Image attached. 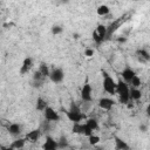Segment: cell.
Wrapping results in <instances>:
<instances>
[{
	"label": "cell",
	"instance_id": "15",
	"mask_svg": "<svg viewBox=\"0 0 150 150\" xmlns=\"http://www.w3.org/2000/svg\"><path fill=\"white\" fill-rule=\"evenodd\" d=\"M95 30H96V33L98 34L100 39H101L102 41H105V39H107V27L103 26V25H98Z\"/></svg>",
	"mask_w": 150,
	"mask_h": 150
},
{
	"label": "cell",
	"instance_id": "7",
	"mask_svg": "<svg viewBox=\"0 0 150 150\" xmlns=\"http://www.w3.org/2000/svg\"><path fill=\"white\" fill-rule=\"evenodd\" d=\"M42 149L43 150H57L59 149V144L57 141H55L53 137L47 136L45 143L42 144Z\"/></svg>",
	"mask_w": 150,
	"mask_h": 150
},
{
	"label": "cell",
	"instance_id": "25",
	"mask_svg": "<svg viewBox=\"0 0 150 150\" xmlns=\"http://www.w3.org/2000/svg\"><path fill=\"white\" fill-rule=\"evenodd\" d=\"M45 77H43V75L41 74V71L40 70H38V71H35L34 73V75H33V80H34V82H42V80H43Z\"/></svg>",
	"mask_w": 150,
	"mask_h": 150
},
{
	"label": "cell",
	"instance_id": "10",
	"mask_svg": "<svg viewBox=\"0 0 150 150\" xmlns=\"http://www.w3.org/2000/svg\"><path fill=\"white\" fill-rule=\"evenodd\" d=\"M114 104H115V102L111 98H108V97H102L98 101V107L104 109V110H110Z\"/></svg>",
	"mask_w": 150,
	"mask_h": 150
},
{
	"label": "cell",
	"instance_id": "28",
	"mask_svg": "<svg viewBox=\"0 0 150 150\" xmlns=\"http://www.w3.org/2000/svg\"><path fill=\"white\" fill-rule=\"evenodd\" d=\"M62 27L61 26H57V25H55V26H53L52 27V33L54 34V35H57V34H61L62 33Z\"/></svg>",
	"mask_w": 150,
	"mask_h": 150
},
{
	"label": "cell",
	"instance_id": "3",
	"mask_svg": "<svg viewBox=\"0 0 150 150\" xmlns=\"http://www.w3.org/2000/svg\"><path fill=\"white\" fill-rule=\"evenodd\" d=\"M116 88H117V83L115 82V80L111 76H107V77L103 79V89H104V91L112 95V94L116 93Z\"/></svg>",
	"mask_w": 150,
	"mask_h": 150
},
{
	"label": "cell",
	"instance_id": "30",
	"mask_svg": "<svg viewBox=\"0 0 150 150\" xmlns=\"http://www.w3.org/2000/svg\"><path fill=\"white\" fill-rule=\"evenodd\" d=\"M84 55H86V56H88V57H90V56H93V55H94V49H90V48H87V49L84 50Z\"/></svg>",
	"mask_w": 150,
	"mask_h": 150
},
{
	"label": "cell",
	"instance_id": "27",
	"mask_svg": "<svg viewBox=\"0 0 150 150\" xmlns=\"http://www.w3.org/2000/svg\"><path fill=\"white\" fill-rule=\"evenodd\" d=\"M98 142H100V137H98V136L91 135V136L89 137V144H90V145H96Z\"/></svg>",
	"mask_w": 150,
	"mask_h": 150
},
{
	"label": "cell",
	"instance_id": "31",
	"mask_svg": "<svg viewBox=\"0 0 150 150\" xmlns=\"http://www.w3.org/2000/svg\"><path fill=\"white\" fill-rule=\"evenodd\" d=\"M145 112H146V116L150 117V103L148 104V107H146V109H145Z\"/></svg>",
	"mask_w": 150,
	"mask_h": 150
},
{
	"label": "cell",
	"instance_id": "32",
	"mask_svg": "<svg viewBox=\"0 0 150 150\" xmlns=\"http://www.w3.org/2000/svg\"><path fill=\"white\" fill-rule=\"evenodd\" d=\"M139 130H141L142 132H145V131H146V127L142 124V125H139Z\"/></svg>",
	"mask_w": 150,
	"mask_h": 150
},
{
	"label": "cell",
	"instance_id": "14",
	"mask_svg": "<svg viewBox=\"0 0 150 150\" xmlns=\"http://www.w3.org/2000/svg\"><path fill=\"white\" fill-rule=\"evenodd\" d=\"M8 132L12 136H18L21 132V125L19 123H12L8 125Z\"/></svg>",
	"mask_w": 150,
	"mask_h": 150
},
{
	"label": "cell",
	"instance_id": "38",
	"mask_svg": "<svg viewBox=\"0 0 150 150\" xmlns=\"http://www.w3.org/2000/svg\"><path fill=\"white\" fill-rule=\"evenodd\" d=\"M149 91H150V87H149Z\"/></svg>",
	"mask_w": 150,
	"mask_h": 150
},
{
	"label": "cell",
	"instance_id": "5",
	"mask_svg": "<svg viewBox=\"0 0 150 150\" xmlns=\"http://www.w3.org/2000/svg\"><path fill=\"white\" fill-rule=\"evenodd\" d=\"M63 77H64V73L61 68H55L50 71V75H49V79L52 82L54 83H60L63 81Z\"/></svg>",
	"mask_w": 150,
	"mask_h": 150
},
{
	"label": "cell",
	"instance_id": "12",
	"mask_svg": "<svg viewBox=\"0 0 150 150\" xmlns=\"http://www.w3.org/2000/svg\"><path fill=\"white\" fill-rule=\"evenodd\" d=\"M40 136H41V131H40V129H34V130L29 131V132L26 135V139H28L29 142L34 143V142H36V141L40 138Z\"/></svg>",
	"mask_w": 150,
	"mask_h": 150
},
{
	"label": "cell",
	"instance_id": "33",
	"mask_svg": "<svg viewBox=\"0 0 150 150\" xmlns=\"http://www.w3.org/2000/svg\"><path fill=\"white\" fill-rule=\"evenodd\" d=\"M102 75H103V77H107V76H109V75H108V73H107L105 70H102Z\"/></svg>",
	"mask_w": 150,
	"mask_h": 150
},
{
	"label": "cell",
	"instance_id": "19",
	"mask_svg": "<svg viewBox=\"0 0 150 150\" xmlns=\"http://www.w3.org/2000/svg\"><path fill=\"white\" fill-rule=\"evenodd\" d=\"M36 109L38 110H40V111H45L46 110V108L48 107L47 105V102L42 98V97H38V100H36Z\"/></svg>",
	"mask_w": 150,
	"mask_h": 150
},
{
	"label": "cell",
	"instance_id": "36",
	"mask_svg": "<svg viewBox=\"0 0 150 150\" xmlns=\"http://www.w3.org/2000/svg\"><path fill=\"white\" fill-rule=\"evenodd\" d=\"M127 105H128V108H129V109H130V108H132V107H134V105H132V103H129V102H128V103H127Z\"/></svg>",
	"mask_w": 150,
	"mask_h": 150
},
{
	"label": "cell",
	"instance_id": "18",
	"mask_svg": "<svg viewBox=\"0 0 150 150\" xmlns=\"http://www.w3.org/2000/svg\"><path fill=\"white\" fill-rule=\"evenodd\" d=\"M141 97H142V93H141V90L137 89V88H131V90H130V100L138 101Z\"/></svg>",
	"mask_w": 150,
	"mask_h": 150
},
{
	"label": "cell",
	"instance_id": "29",
	"mask_svg": "<svg viewBox=\"0 0 150 150\" xmlns=\"http://www.w3.org/2000/svg\"><path fill=\"white\" fill-rule=\"evenodd\" d=\"M93 39H94V41H95L97 45H101V43L103 42V41L100 39V36H98V34L96 33V30H94V32H93Z\"/></svg>",
	"mask_w": 150,
	"mask_h": 150
},
{
	"label": "cell",
	"instance_id": "17",
	"mask_svg": "<svg viewBox=\"0 0 150 150\" xmlns=\"http://www.w3.org/2000/svg\"><path fill=\"white\" fill-rule=\"evenodd\" d=\"M136 54H137L138 59H142V60H144L145 62L150 60V54H149V53H148L145 49H137Z\"/></svg>",
	"mask_w": 150,
	"mask_h": 150
},
{
	"label": "cell",
	"instance_id": "37",
	"mask_svg": "<svg viewBox=\"0 0 150 150\" xmlns=\"http://www.w3.org/2000/svg\"><path fill=\"white\" fill-rule=\"evenodd\" d=\"M95 150H104V149H103V148H96Z\"/></svg>",
	"mask_w": 150,
	"mask_h": 150
},
{
	"label": "cell",
	"instance_id": "9",
	"mask_svg": "<svg viewBox=\"0 0 150 150\" xmlns=\"http://www.w3.org/2000/svg\"><path fill=\"white\" fill-rule=\"evenodd\" d=\"M122 77H123V80H124V82L127 83V84H130V82H131V80L136 76V74H135V71L130 68V67H125L124 69H123V71H122Z\"/></svg>",
	"mask_w": 150,
	"mask_h": 150
},
{
	"label": "cell",
	"instance_id": "26",
	"mask_svg": "<svg viewBox=\"0 0 150 150\" xmlns=\"http://www.w3.org/2000/svg\"><path fill=\"white\" fill-rule=\"evenodd\" d=\"M130 84H131V86H132L134 88H138V87L141 86V79H139V77H138V76L136 75V76H135V77H134V79L131 80Z\"/></svg>",
	"mask_w": 150,
	"mask_h": 150
},
{
	"label": "cell",
	"instance_id": "4",
	"mask_svg": "<svg viewBox=\"0 0 150 150\" xmlns=\"http://www.w3.org/2000/svg\"><path fill=\"white\" fill-rule=\"evenodd\" d=\"M125 18H127L125 15H124V16H121L120 19H117L116 21L111 22V23L107 27V39H105V40H109V39H110V36L116 32V29L121 26V23H123V22L125 21Z\"/></svg>",
	"mask_w": 150,
	"mask_h": 150
},
{
	"label": "cell",
	"instance_id": "24",
	"mask_svg": "<svg viewBox=\"0 0 150 150\" xmlns=\"http://www.w3.org/2000/svg\"><path fill=\"white\" fill-rule=\"evenodd\" d=\"M57 144H59V149H64L68 146V142H67V138L66 136H61L57 141Z\"/></svg>",
	"mask_w": 150,
	"mask_h": 150
},
{
	"label": "cell",
	"instance_id": "23",
	"mask_svg": "<svg viewBox=\"0 0 150 150\" xmlns=\"http://www.w3.org/2000/svg\"><path fill=\"white\" fill-rule=\"evenodd\" d=\"M86 124H87L93 131L98 128V123H97V121H96L95 118H88V120L86 121Z\"/></svg>",
	"mask_w": 150,
	"mask_h": 150
},
{
	"label": "cell",
	"instance_id": "22",
	"mask_svg": "<svg viewBox=\"0 0 150 150\" xmlns=\"http://www.w3.org/2000/svg\"><path fill=\"white\" fill-rule=\"evenodd\" d=\"M39 70L41 71V74L43 75V77H49L50 71H49V68H48V66H47L46 63H41V64H40Z\"/></svg>",
	"mask_w": 150,
	"mask_h": 150
},
{
	"label": "cell",
	"instance_id": "11",
	"mask_svg": "<svg viewBox=\"0 0 150 150\" xmlns=\"http://www.w3.org/2000/svg\"><path fill=\"white\" fill-rule=\"evenodd\" d=\"M114 138H115V149L116 150H130V146L125 141H123L122 138H120L117 136H115Z\"/></svg>",
	"mask_w": 150,
	"mask_h": 150
},
{
	"label": "cell",
	"instance_id": "13",
	"mask_svg": "<svg viewBox=\"0 0 150 150\" xmlns=\"http://www.w3.org/2000/svg\"><path fill=\"white\" fill-rule=\"evenodd\" d=\"M32 66H33V60L30 57H26L22 62V67L20 68V74L23 75V74L28 73V70L32 68Z\"/></svg>",
	"mask_w": 150,
	"mask_h": 150
},
{
	"label": "cell",
	"instance_id": "16",
	"mask_svg": "<svg viewBox=\"0 0 150 150\" xmlns=\"http://www.w3.org/2000/svg\"><path fill=\"white\" fill-rule=\"evenodd\" d=\"M84 128H86V123L82 124V123H74L73 128H71V131L74 134H82L84 132Z\"/></svg>",
	"mask_w": 150,
	"mask_h": 150
},
{
	"label": "cell",
	"instance_id": "2",
	"mask_svg": "<svg viewBox=\"0 0 150 150\" xmlns=\"http://www.w3.org/2000/svg\"><path fill=\"white\" fill-rule=\"evenodd\" d=\"M116 93L118 94V97H120V102L121 103H128L130 101V89H129L128 84L125 82H123L122 80H120L117 82Z\"/></svg>",
	"mask_w": 150,
	"mask_h": 150
},
{
	"label": "cell",
	"instance_id": "1",
	"mask_svg": "<svg viewBox=\"0 0 150 150\" xmlns=\"http://www.w3.org/2000/svg\"><path fill=\"white\" fill-rule=\"evenodd\" d=\"M66 115H67L68 120L71 121V122H74V123H80L82 120H86V117H87L86 114L81 112L79 105H76L74 102H71L70 109L68 111H66Z\"/></svg>",
	"mask_w": 150,
	"mask_h": 150
},
{
	"label": "cell",
	"instance_id": "34",
	"mask_svg": "<svg viewBox=\"0 0 150 150\" xmlns=\"http://www.w3.org/2000/svg\"><path fill=\"white\" fill-rule=\"evenodd\" d=\"M1 150H14V149H13L12 146H8V148H2Z\"/></svg>",
	"mask_w": 150,
	"mask_h": 150
},
{
	"label": "cell",
	"instance_id": "6",
	"mask_svg": "<svg viewBox=\"0 0 150 150\" xmlns=\"http://www.w3.org/2000/svg\"><path fill=\"white\" fill-rule=\"evenodd\" d=\"M43 115H45V118L47 121H49V122H57V121H60L59 114L52 107H47L46 110L43 111Z\"/></svg>",
	"mask_w": 150,
	"mask_h": 150
},
{
	"label": "cell",
	"instance_id": "8",
	"mask_svg": "<svg viewBox=\"0 0 150 150\" xmlns=\"http://www.w3.org/2000/svg\"><path fill=\"white\" fill-rule=\"evenodd\" d=\"M81 98L84 102H90L91 101V86L89 83H84L82 89H81Z\"/></svg>",
	"mask_w": 150,
	"mask_h": 150
},
{
	"label": "cell",
	"instance_id": "20",
	"mask_svg": "<svg viewBox=\"0 0 150 150\" xmlns=\"http://www.w3.org/2000/svg\"><path fill=\"white\" fill-rule=\"evenodd\" d=\"M25 143H26V138H18V139L13 141V143L11 144V146L13 149H21V148H23Z\"/></svg>",
	"mask_w": 150,
	"mask_h": 150
},
{
	"label": "cell",
	"instance_id": "35",
	"mask_svg": "<svg viewBox=\"0 0 150 150\" xmlns=\"http://www.w3.org/2000/svg\"><path fill=\"white\" fill-rule=\"evenodd\" d=\"M73 36H74L75 39H79V36H80V35H79L77 33H74V34H73Z\"/></svg>",
	"mask_w": 150,
	"mask_h": 150
},
{
	"label": "cell",
	"instance_id": "21",
	"mask_svg": "<svg viewBox=\"0 0 150 150\" xmlns=\"http://www.w3.org/2000/svg\"><path fill=\"white\" fill-rule=\"evenodd\" d=\"M109 13H110V8H109L107 5H101V6H98V8H97V14H98V15L104 16V15H107V14H109Z\"/></svg>",
	"mask_w": 150,
	"mask_h": 150
}]
</instances>
